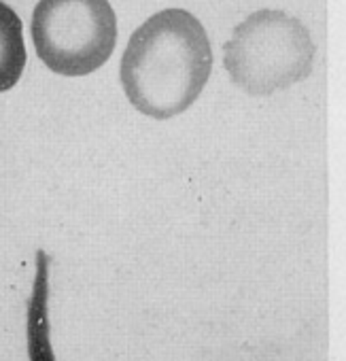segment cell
<instances>
[{
  "instance_id": "cell-1",
  "label": "cell",
  "mask_w": 346,
  "mask_h": 361,
  "mask_svg": "<svg viewBox=\"0 0 346 361\" xmlns=\"http://www.w3.org/2000/svg\"><path fill=\"white\" fill-rule=\"evenodd\" d=\"M211 71L213 51L204 26L190 11L166 9L130 37L119 77L136 111L170 119L198 100Z\"/></svg>"
},
{
  "instance_id": "cell-2",
  "label": "cell",
  "mask_w": 346,
  "mask_h": 361,
  "mask_svg": "<svg viewBox=\"0 0 346 361\" xmlns=\"http://www.w3.org/2000/svg\"><path fill=\"white\" fill-rule=\"evenodd\" d=\"M306 26L274 9L249 16L223 47L232 81L251 96H270L306 79L314 62Z\"/></svg>"
},
{
  "instance_id": "cell-3",
  "label": "cell",
  "mask_w": 346,
  "mask_h": 361,
  "mask_svg": "<svg viewBox=\"0 0 346 361\" xmlns=\"http://www.w3.org/2000/svg\"><path fill=\"white\" fill-rule=\"evenodd\" d=\"M32 41L45 66L64 77L98 71L117 43V18L109 0H39Z\"/></svg>"
},
{
  "instance_id": "cell-4",
  "label": "cell",
  "mask_w": 346,
  "mask_h": 361,
  "mask_svg": "<svg viewBox=\"0 0 346 361\" xmlns=\"http://www.w3.org/2000/svg\"><path fill=\"white\" fill-rule=\"evenodd\" d=\"M49 264L51 257L45 251H37V274L26 317L28 361H56L49 327Z\"/></svg>"
},
{
  "instance_id": "cell-5",
  "label": "cell",
  "mask_w": 346,
  "mask_h": 361,
  "mask_svg": "<svg viewBox=\"0 0 346 361\" xmlns=\"http://www.w3.org/2000/svg\"><path fill=\"white\" fill-rule=\"evenodd\" d=\"M26 66V45L22 20L0 0V92L11 90Z\"/></svg>"
}]
</instances>
